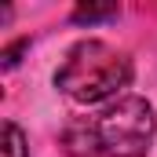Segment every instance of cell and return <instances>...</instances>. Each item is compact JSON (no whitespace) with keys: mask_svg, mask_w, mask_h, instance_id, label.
Wrapping results in <instances>:
<instances>
[{"mask_svg":"<svg viewBox=\"0 0 157 157\" xmlns=\"http://www.w3.org/2000/svg\"><path fill=\"white\" fill-rule=\"evenodd\" d=\"M157 135L154 106L143 95H121L66 124V157H146Z\"/></svg>","mask_w":157,"mask_h":157,"instance_id":"1","label":"cell"},{"mask_svg":"<svg viewBox=\"0 0 157 157\" xmlns=\"http://www.w3.org/2000/svg\"><path fill=\"white\" fill-rule=\"evenodd\" d=\"M132 59L106 40H77L55 70V88L80 106H106L132 84Z\"/></svg>","mask_w":157,"mask_h":157,"instance_id":"2","label":"cell"},{"mask_svg":"<svg viewBox=\"0 0 157 157\" xmlns=\"http://www.w3.org/2000/svg\"><path fill=\"white\" fill-rule=\"evenodd\" d=\"M0 157H29L26 146V135L15 121H4V132H0Z\"/></svg>","mask_w":157,"mask_h":157,"instance_id":"3","label":"cell"},{"mask_svg":"<svg viewBox=\"0 0 157 157\" xmlns=\"http://www.w3.org/2000/svg\"><path fill=\"white\" fill-rule=\"evenodd\" d=\"M121 11L117 4H80V7H73V22H88V26H95V22H113Z\"/></svg>","mask_w":157,"mask_h":157,"instance_id":"4","label":"cell"},{"mask_svg":"<svg viewBox=\"0 0 157 157\" xmlns=\"http://www.w3.org/2000/svg\"><path fill=\"white\" fill-rule=\"evenodd\" d=\"M26 48H29V40H26V37L15 40V44H7V48H4V70H15V66H18V55H22Z\"/></svg>","mask_w":157,"mask_h":157,"instance_id":"5","label":"cell"}]
</instances>
